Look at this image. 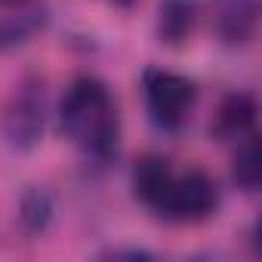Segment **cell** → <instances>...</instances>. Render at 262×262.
I'll list each match as a JSON object with an SVG mask.
<instances>
[{"label":"cell","mask_w":262,"mask_h":262,"mask_svg":"<svg viewBox=\"0 0 262 262\" xmlns=\"http://www.w3.org/2000/svg\"><path fill=\"white\" fill-rule=\"evenodd\" d=\"M133 188L145 207H151L155 213H161L173 222L207 219L219 204L216 182L204 170L176 173V170H170V164L164 158H155V155L136 161Z\"/></svg>","instance_id":"6da1fadb"},{"label":"cell","mask_w":262,"mask_h":262,"mask_svg":"<svg viewBox=\"0 0 262 262\" xmlns=\"http://www.w3.org/2000/svg\"><path fill=\"white\" fill-rule=\"evenodd\" d=\"M59 120L65 136L90 158L105 161L117 151L120 111L111 90L99 77H77L59 105Z\"/></svg>","instance_id":"7a4b0ae2"},{"label":"cell","mask_w":262,"mask_h":262,"mask_svg":"<svg viewBox=\"0 0 262 262\" xmlns=\"http://www.w3.org/2000/svg\"><path fill=\"white\" fill-rule=\"evenodd\" d=\"M194 99H198V90L185 74L164 71V68L145 71V102L158 126L179 129L188 120Z\"/></svg>","instance_id":"3957f363"},{"label":"cell","mask_w":262,"mask_h":262,"mask_svg":"<svg viewBox=\"0 0 262 262\" xmlns=\"http://www.w3.org/2000/svg\"><path fill=\"white\" fill-rule=\"evenodd\" d=\"M43 123H47V96H43V83L40 80H25L4 114V133L10 139V145L16 148H31L37 145V139L43 136Z\"/></svg>","instance_id":"277c9868"},{"label":"cell","mask_w":262,"mask_h":262,"mask_svg":"<svg viewBox=\"0 0 262 262\" xmlns=\"http://www.w3.org/2000/svg\"><path fill=\"white\" fill-rule=\"evenodd\" d=\"M259 28V0H216L213 4V31L228 47H244L256 37Z\"/></svg>","instance_id":"5b68a950"},{"label":"cell","mask_w":262,"mask_h":262,"mask_svg":"<svg viewBox=\"0 0 262 262\" xmlns=\"http://www.w3.org/2000/svg\"><path fill=\"white\" fill-rule=\"evenodd\" d=\"M256 126V99L250 93H231L222 99L216 117H213V133L219 139H234L241 142L244 136L253 133Z\"/></svg>","instance_id":"8992f818"},{"label":"cell","mask_w":262,"mask_h":262,"mask_svg":"<svg viewBox=\"0 0 262 262\" xmlns=\"http://www.w3.org/2000/svg\"><path fill=\"white\" fill-rule=\"evenodd\" d=\"M201 16V0H161L158 4V34L167 43H182L191 37Z\"/></svg>","instance_id":"52a82bcc"},{"label":"cell","mask_w":262,"mask_h":262,"mask_svg":"<svg viewBox=\"0 0 262 262\" xmlns=\"http://www.w3.org/2000/svg\"><path fill=\"white\" fill-rule=\"evenodd\" d=\"M231 176H234V182L244 191H256L259 188L262 158H259V139H256V133H250V136H244L237 142V151H234V161H231Z\"/></svg>","instance_id":"ba28073f"},{"label":"cell","mask_w":262,"mask_h":262,"mask_svg":"<svg viewBox=\"0 0 262 262\" xmlns=\"http://www.w3.org/2000/svg\"><path fill=\"white\" fill-rule=\"evenodd\" d=\"M108 4H114V7H129L133 0H108Z\"/></svg>","instance_id":"9c48e42d"},{"label":"cell","mask_w":262,"mask_h":262,"mask_svg":"<svg viewBox=\"0 0 262 262\" xmlns=\"http://www.w3.org/2000/svg\"><path fill=\"white\" fill-rule=\"evenodd\" d=\"M0 4H22V0H0Z\"/></svg>","instance_id":"30bf717a"}]
</instances>
